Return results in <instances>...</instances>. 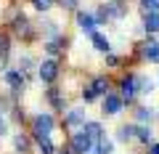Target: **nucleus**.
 Instances as JSON below:
<instances>
[{
	"mask_svg": "<svg viewBox=\"0 0 159 154\" xmlns=\"http://www.w3.org/2000/svg\"><path fill=\"white\" fill-rule=\"evenodd\" d=\"M90 146H93V141L88 138L85 130L77 133V136L72 138V152H74V154H88V152H90Z\"/></svg>",
	"mask_w": 159,
	"mask_h": 154,
	"instance_id": "obj_2",
	"label": "nucleus"
},
{
	"mask_svg": "<svg viewBox=\"0 0 159 154\" xmlns=\"http://www.w3.org/2000/svg\"><path fill=\"white\" fill-rule=\"evenodd\" d=\"M77 24L82 29H90L93 32V24H96V16H90V13H77Z\"/></svg>",
	"mask_w": 159,
	"mask_h": 154,
	"instance_id": "obj_12",
	"label": "nucleus"
},
{
	"mask_svg": "<svg viewBox=\"0 0 159 154\" xmlns=\"http://www.w3.org/2000/svg\"><path fill=\"white\" fill-rule=\"evenodd\" d=\"M119 138L127 141V138H135V128H119Z\"/></svg>",
	"mask_w": 159,
	"mask_h": 154,
	"instance_id": "obj_21",
	"label": "nucleus"
},
{
	"mask_svg": "<svg viewBox=\"0 0 159 154\" xmlns=\"http://www.w3.org/2000/svg\"><path fill=\"white\" fill-rule=\"evenodd\" d=\"M56 77H58V64H56V61H51V58H48V61L40 64V80L53 82Z\"/></svg>",
	"mask_w": 159,
	"mask_h": 154,
	"instance_id": "obj_3",
	"label": "nucleus"
},
{
	"mask_svg": "<svg viewBox=\"0 0 159 154\" xmlns=\"http://www.w3.org/2000/svg\"><path fill=\"white\" fill-rule=\"evenodd\" d=\"M90 37H93V45H96L101 53H109V40L103 37L101 32H96V29H93V32H90Z\"/></svg>",
	"mask_w": 159,
	"mask_h": 154,
	"instance_id": "obj_11",
	"label": "nucleus"
},
{
	"mask_svg": "<svg viewBox=\"0 0 159 154\" xmlns=\"http://www.w3.org/2000/svg\"><path fill=\"white\" fill-rule=\"evenodd\" d=\"M61 6H64V8H69V11H72V8H77V0H61Z\"/></svg>",
	"mask_w": 159,
	"mask_h": 154,
	"instance_id": "obj_27",
	"label": "nucleus"
},
{
	"mask_svg": "<svg viewBox=\"0 0 159 154\" xmlns=\"http://www.w3.org/2000/svg\"><path fill=\"white\" fill-rule=\"evenodd\" d=\"M96 96H98V93L93 91V85H88V88H85V104H90V101H96Z\"/></svg>",
	"mask_w": 159,
	"mask_h": 154,
	"instance_id": "obj_22",
	"label": "nucleus"
},
{
	"mask_svg": "<svg viewBox=\"0 0 159 154\" xmlns=\"http://www.w3.org/2000/svg\"><path fill=\"white\" fill-rule=\"evenodd\" d=\"M37 146H40V152H43V154H53V143H51V138H48V136H37Z\"/></svg>",
	"mask_w": 159,
	"mask_h": 154,
	"instance_id": "obj_13",
	"label": "nucleus"
},
{
	"mask_svg": "<svg viewBox=\"0 0 159 154\" xmlns=\"http://www.w3.org/2000/svg\"><path fill=\"white\" fill-rule=\"evenodd\" d=\"M93 91H96L98 96H101V93H106V91H109V82H106V77H96V80H93Z\"/></svg>",
	"mask_w": 159,
	"mask_h": 154,
	"instance_id": "obj_14",
	"label": "nucleus"
},
{
	"mask_svg": "<svg viewBox=\"0 0 159 154\" xmlns=\"http://www.w3.org/2000/svg\"><path fill=\"white\" fill-rule=\"evenodd\" d=\"M85 133H88V138H90L93 143H98V141H101V136H103V130H101L98 122H88V125H85Z\"/></svg>",
	"mask_w": 159,
	"mask_h": 154,
	"instance_id": "obj_9",
	"label": "nucleus"
},
{
	"mask_svg": "<svg viewBox=\"0 0 159 154\" xmlns=\"http://www.w3.org/2000/svg\"><path fill=\"white\" fill-rule=\"evenodd\" d=\"M32 128H34V136H48L53 130V117L51 114H37L32 120Z\"/></svg>",
	"mask_w": 159,
	"mask_h": 154,
	"instance_id": "obj_1",
	"label": "nucleus"
},
{
	"mask_svg": "<svg viewBox=\"0 0 159 154\" xmlns=\"http://www.w3.org/2000/svg\"><path fill=\"white\" fill-rule=\"evenodd\" d=\"M6 58H8V56H0V69L6 67Z\"/></svg>",
	"mask_w": 159,
	"mask_h": 154,
	"instance_id": "obj_29",
	"label": "nucleus"
},
{
	"mask_svg": "<svg viewBox=\"0 0 159 154\" xmlns=\"http://www.w3.org/2000/svg\"><path fill=\"white\" fill-rule=\"evenodd\" d=\"M106 64H109V67H117V64H119V58L114 56V53H106Z\"/></svg>",
	"mask_w": 159,
	"mask_h": 154,
	"instance_id": "obj_26",
	"label": "nucleus"
},
{
	"mask_svg": "<svg viewBox=\"0 0 159 154\" xmlns=\"http://www.w3.org/2000/svg\"><path fill=\"white\" fill-rule=\"evenodd\" d=\"M141 3H143L146 11H157V8H159V0H141Z\"/></svg>",
	"mask_w": 159,
	"mask_h": 154,
	"instance_id": "obj_25",
	"label": "nucleus"
},
{
	"mask_svg": "<svg viewBox=\"0 0 159 154\" xmlns=\"http://www.w3.org/2000/svg\"><path fill=\"white\" fill-rule=\"evenodd\" d=\"M135 138H141L143 143L151 141V130H146V128H135Z\"/></svg>",
	"mask_w": 159,
	"mask_h": 154,
	"instance_id": "obj_18",
	"label": "nucleus"
},
{
	"mask_svg": "<svg viewBox=\"0 0 159 154\" xmlns=\"http://www.w3.org/2000/svg\"><path fill=\"white\" fill-rule=\"evenodd\" d=\"M58 154H69V152H58Z\"/></svg>",
	"mask_w": 159,
	"mask_h": 154,
	"instance_id": "obj_31",
	"label": "nucleus"
},
{
	"mask_svg": "<svg viewBox=\"0 0 159 154\" xmlns=\"http://www.w3.org/2000/svg\"><path fill=\"white\" fill-rule=\"evenodd\" d=\"M106 16H111V19H122L127 13V6H125V0H111V3H106Z\"/></svg>",
	"mask_w": 159,
	"mask_h": 154,
	"instance_id": "obj_4",
	"label": "nucleus"
},
{
	"mask_svg": "<svg viewBox=\"0 0 159 154\" xmlns=\"http://www.w3.org/2000/svg\"><path fill=\"white\" fill-rule=\"evenodd\" d=\"M48 98H51V104H53V106H64V101H61V93H58L56 88H51V93H48Z\"/></svg>",
	"mask_w": 159,
	"mask_h": 154,
	"instance_id": "obj_16",
	"label": "nucleus"
},
{
	"mask_svg": "<svg viewBox=\"0 0 159 154\" xmlns=\"http://www.w3.org/2000/svg\"><path fill=\"white\" fill-rule=\"evenodd\" d=\"M135 91H138V77H125V80H122V98L130 101V98L135 96Z\"/></svg>",
	"mask_w": 159,
	"mask_h": 154,
	"instance_id": "obj_5",
	"label": "nucleus"
},
{
	"mask_svg": "<svg viewBox=\"0 0 159 154\" xmlns=\"http://www.w3.org/2000/svg\"><path fill=\"white\" fill-rule=\"evenodd\" d=\"M119 109H122V96H106V101H103V112H106V114H117Z\"/></svg>",
	"mask_w": 159,
	"mask_h": 154,
	"instance_id": "obj_8",
	"label": "nucleus"
},
{
	"mask_svg": "<svg viewBox=\"0 0 159 154\" xmlns=\"http://www.w3.org/2000/svg\"><path fill=\"white\" fill-rule=\"evenodd\" d=\"M138 120L148 122V120H151V109H138Z\"/></svg>",
	"mask_w": 159,
	"mask_h": 154,
	"instance_id": "obj_24",
	"label": "nucleus"
},
{
	"mask_svg": "<svg viewBox=\"0 0 159 154\" xmlns=\"http://www.w3.org/2000/svg\"><path fill=\"white\" fill-rule=\"evenodd\" d=\"M6 82L13 88V91H21V88H24V72H16V69L6 72Z\"/></svg>",
	"mask_w": 159,
	"mask_h": 154,
	"instance_id": "obj_6",
	"label": "nucleus"
},
{
	"mask_svg": "<svg viewBox=\"0 0 159 154\" xmlns=\"http://www.w3.org/2000/svg\"><path fill=\"white\" fill-rule=\"evenodd\" d=\"M32 6L37 8V11H48V8L53 6V0H32Z\"/></svg>",
	"mask_w": 159,
	"mask_h": 154,
	"instance_id": "obj_20",
	"label": "nucleus"
},
{
	"mask_svg": "<svg viewBox=\"0 0 159 154\" xmlns=\"http://www.w3.org/2000/svg\"><path fill=\"white\" fill-rule=\"evenodd\" d=\"M0 56H8V37L0 35Z\"/></svg>",
	"mask_w": 159,
	"mask_h": 154,
	"instance_id": "obj_23",
	"label": "nucleus"
},
{
	"mask_svg": "<svg viewBox=\"0 0 159 154\" xmlns=\"http://www.w3.org/2000/svg\"><path fill=\"white\" fill-rule=\"evenodd\" d=\"M154 154H159V143H154Z\"/></svg>",
	"mask_w": 159,
	"mask_h": 154,
	"instance_id": "obj_30",
	"label": "nucleus"
},
{
	"mask_svg": "<svg viewBox=\"0 0 159 154\" xmlns=\"http://www.w3.org/2000/svg\"><path fill=\"white\" fill-rule=\"evenodd\" d=\"M6 133V122H3V114H0V136Z\"/></svg>",
	"mask_w": 159,
	"mask_h": 154,
	"instance_id": "obj_28",
	"label": "nucleus"
},
{
	"mask_svg": "<svg viewBox=\"0 0 159 154\" xmlns=\"http://www.w3.org/2000/svg\"><path fill=\"white\" fill-rule=\"evenodd\" d=\"M143 24H146V29H148V32H159V13L157 11H148L146 13V19H143Z\"/></svg>",
	"mask_w": 159,
	"mask_h": 154,
	"instance_id": "obj_10",
	"label": "nucleus"
},
{
	"mask_svg": "<svg viewBox=\"0 0 159 154\" xmlns=\"http://www.w3.org/2000/svg\"><path fill=\"white\" fill-rule=\"evenodd\" d=\"M109 152H111V141L101 138V141H98V149H96V154H109Z\"/></svg>",
	"mask_w": 159,
	"mask_h": 154,
	"instance_id": "obj_19",
	"label": "nucleus"
},
{
	"mask_svg": "<svg viewBox=\"0 0 159 154\" xmlns=\"http://www.w3.org/2000/svg\"><path fill=\"white\" fill-rule=\"evenodd\" d=\"M13 146H16L19 152H27V149H29V141H27L24 136H16V138H13Z\"/></svg>",
	"mask_w": 159,
	"mask_h": 154,
	"instance_id": "obj_17",
	"label": "nucleus"
},
{
	"mask_svg": "<svg viewBox=\"0 0 159 154\" xmlns=\"http://www.w3.org/2000/svg\"><path fill=\"white\" fill-rule=\"evenodd\" d=\"M141 53H143V58H148V61H154V64H159V45L154 40H148L146 45L141 48Z\"/></svg>",
	"mask_w": 159,
	"mask_h": 154,
	"instance_id": "obj_7",
	"label": "nucleus"
},
{
	"mask_svg": "<svg viewBox=\"0 0 159 154\" xmlns=\"http://www.w3.org/2000/svg\"><path fill=\"white\" fill-rule=\"evenodd\" d=\"M66 122H69V125H80V122H82V109H74V112H69Z\"/></svg>",
	"mask_w": 159,
	"mask_h": 154,
	"instance_id": "obj_15",
	"label": "nucleus"
}]
</instances>
